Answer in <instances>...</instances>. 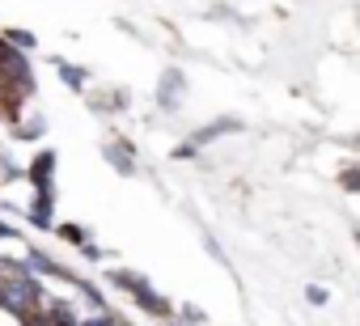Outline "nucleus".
I'll return each instance as SVG.
<instances>
[]
</instances>
